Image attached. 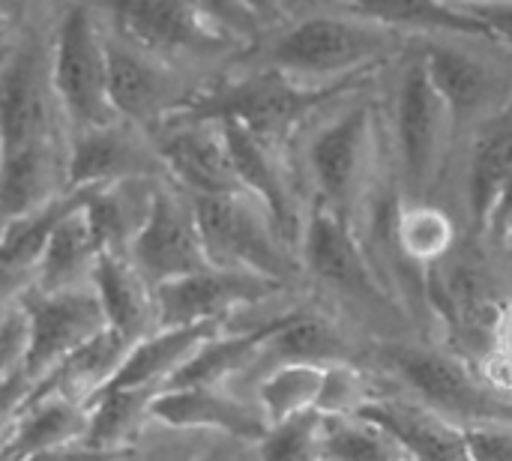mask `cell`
Masks as SVG:
<instances>
[{
    "label": "cell",
    "mask_w": 512,
    "mask_h": 461,
    "mask_svg": "<svg viewBox=\"0 0 512 461\" xmlns=\"http://www.w3.org/2000/svg\"><path fill=\"white\" fill-rule=\"evenodd\" d=\"M372 366L393 384V393L459 429L512 423L510 393L495 390L465 357L441 342H378Z\"/></svg>",
    "instance_id": "1"
},
{
    "label": "cell",
    "mask_w": 512,
    "mask_h": 461,
    "mask_svg": "<svg viewBox=\"0 0 512 461\" xmlns=\"http://www.w3.org/2000/svg\"><path fill=\"white\" fill-rule=\"evenodd\" d=\"M351 84L354 78L336 84H300L273 69H261L186 93L165 123H234L258 141L282 150V144L315 111L330 105L339 93H348Z\"/></svg>",
    "instance_id": "2"
},
{
    "label": "cell",
    "mask_w": 512,
    "mask_h": 461,
    "mask_svg": "<svg viewBox=\"0 0 512 461\" xmlns=\"http://www.w3.org/2000/svg\"><path fill=\"white\" fill-rule=\"evenodd\" d=\"M375 162V108L363 102L330 117L306 144V171L315 189L312 204L327 207L357 231L363 213L375 201Z\"/></svg>",
    "instance_id": "3"
},
{
    "label": "cell",
    "mask_w": 512,
    "mask_h": 461,
    "mask_svg": "<svg viewBox=\"0 0 512 461\" xmlns=\"http://www.w3.org/2000/svg\"><path fill=\"white\" fill-rule=\"evenodd\" d=\"M300 276L312 279L321 291L348 300L372 315L405 309L375 267L360 234L321 204H309L297 240Z\"/></svg>",
    "instance_id": "4"
},
{
    "label": "cell",
    "mask_w": 512,
    "mask_h": 461,
    "mask_svg": "<svg viewBox=\"0 0 512 461\" xmlns=\"http://www.w3.org/2000/svg\"><path fill=\"white\" fill-rule=\"evenodd\" d=\"M204 255L213 267L249 270L285 288L300 279L297 252L279 237L267 213L249 195L189 198Z\"/></svg>",
    "instance_id": "5"
},
{
    "label": "cell",
    "mask_w": 512,
    "mask_h": 461,
    "mask_svg": "<svg viewBox=\"0 0 512 461\" xmlns=\"http://www.w3.org/2000/svg\"><path fill=\"white\" fill-rule=\"evenodd\" d=\"M396 45V33L369 21L312 15L285 30L270 48L273 72L300 84H336L357 78Z\"/></svg>",
    "instance_id": "6"
},
{
    "label": "cell",
    "mask_w": 512,
    "mask_h": 461,
    "mask_svg": "<svg viewBox=\"0 0 512 461\" xmlns=\"http://www.w3.org/2000/svg\"><path fill=\"white\" fill-rule=\"evenodd\" d=\"M450 114L435 93L423 60H411L396 87L393 138L402 201H435L453 141Z\"/></svg>",
    "instance_id": "7"
},
{
    "label": "cell",
    "mask_w": 512,
    "mask_h": 461,
    "mask_svg": "<svg viewBox=\"0 0 512 461\" xmlns=\"http://www.w3.org/2000/svg\"><path fill=\"white\" fill-rule=\"evenodd\" d=\"M48 81L57 111L72 132L117 123L105 93V36L81 3H75L60 21Z\"/></svg>",
    "instance_id": "8"
},
{
    "label": "cell",
    "mask_w": 512,
    "mask_h": 461,
    "mask_svg": "<svg viewBox=\"0 0 512 461\" xmlns=\"http://www.w3.org/2000/svg\"><path fill=\"white\" fill-rule=\"evenodd\" d=\"M126 261L150 291L213 267L204 255L189 195H183L168 180L156 183L150 213L135 234Z\"/></svg>",
    "instance_id": "9"
},
{
    "label": "cell",
    "mask_w": 512,
    "mask_h": 461,
    "mask_svg": "<svg viewBox=\"0 0 512 461\" xmlns=\"http://www.w3.org/2000/svg\"><path fill=\"white\" fill-rule=\"evenodd\" d=\"M285 285L255 276L249 270L204 267L153 291L156 330L192 324H228L240 309L261 306L282 297Z\"/></svg>",
    "instance_id": "10"
},
{
    "label": "cell",
    "mask_w": 512,
    "mask_h": 461,
    "mask_svg": "<svg viewBox=\"0 0 512 461\" xmlns=\"http://www.w3.org/2000/svg\"><path fill=\"white\" fill-rule=\"evenodd\" d=\"M510 171L512 132L510 111L486 117L471 141L465 204L471 234L483 249H504L510 237Z\"/></svg>",
    "instance_id": "11"
},
{
    "label": "cell",
    "mask_w": 512,
    "mask_h": 461,
    "mask_svg": "<svg viewBox=\"0 0 512 461\" xmlns=\"http://www.w3.org/2000/svg\"><path fill=\"white\" fill-rule=\"evenodd\" d=\"M57 141V102L48 63L36 45L21 42L0 57V159Z\"/></svg>",
    "instance_id": "12"
},
{
    "label": "cell",
    "mask_w": 512,
    "mask_h": 461,
    "mask_svg": "<svg viewBox=\"0 0 512 461\" xmlns=\"http://www.w3.org/2000/svg\"><path fill=\"white\" fill-rule=\"evenodd\" d=\"M105 9L120 42L153 60L219 54L231 45V39L207 24L189 0H105Z\"/></svg>",
    "instance_id": "13"
},
{
    "label": "cell",
    "mask_w": 512,
    "mask_h": 461,
    "mask_svg": "<svg viewBox=\"0 0 512 461\" xmlns=\"http://www.w3.org/2000/svg\"><path fill=\"white\" fill-rule=\"evenodd\" d=\"M66 192H90L123 180H165L150 135L117 120L69 132L63 159Z\"/></svg>",
    "instance_id": "14"
},
{
    "label": "cell",
    "mask_w": 512,
    "mask_h": 461,
    "mask_svg": "<svg viewBox=\"0 0 512 461\" xmlns=\"http://www.w3.org/2000/svg\"><path fill=\"white\" fill-rule=\"evenodd\" d=\"M21 312L27 321V348H24V375L36 384L51 372L66 354L105 330L93 288H72L57 294L27 291L21 297Z\"/></svg>",
    "instance_id": "15"
},
{
    "label": "cell",
    "mask_w": 512,
    "mask_h": 461,
    "mask_svg": "<svg viewBox=\"0 0 512 461\" xmlns=\"http://www.w3.org/2000/svg\"><path fill=\"white\" fill-rule=\"evenodd\" d=\"M162 174L189 198L240 195L225 135L216 123H165L150 132Z\"/></svg>",
    "instance_id": "16"
},
{
    "label": "cell",
    "mask_w": 512,
    "mask_h": 461,
    "mask_svg": "<svg viewBox=\"0 0 512 461\" xmlns=\"http://www.w3.org/2000/svg\"><path fill=\"white\" fill-rule=\"evenodd\" d=\"M105 93L114 117L147 135L186 99L162 60H153L120 39H105Z\"/></svg>",
    "instance_id": "17"
},
{
    "label": "cell",
    "mask_w": 512,
    "mask_h": 461,
    "mask_svg": "<svg viewBox=\"0 0 512 461\" xmlns=\"http://www.w3.org/2000/svg\"><path fill=\"white\" fill-rule=\"evenodd\" d=\"M216 126L225 135L240 192L249 195L267 213V219L273 222L279 237L297 252L300 228H303L309 207H303V201L297 195V186L282 162V150L258 141L255 135H249L246 129H240L234 123H216Z\"/></svg>",
    "instance_id": "18"
},
{
    "label": "cell",
    "mask_w": 512,
    "mask_h": 461,
    "mask_svg": "<svg viewBox=\"0 0 512 461\" xmlns=\"http://www.w3.org/2000/svg\"><path fill=\"white\" fill-rule=\"evenodd\" d=\"M150 423L174 432H210L225 441L255 447L267 423L255 402L243 399L231 384L219 387H174L153 399Z\"/></svg>",
    "instance_id": "19"
},
{
    "label": "cell",
    "mask_w": 512,
    "mask_h": 461,
    "mask_svg": "<svg viewBox=\"0 0 512 461\" xmlns=\"http://www.w3.org/2000/svg\"><path fill=\"white\" fill-rule=\"evenodd\" d=\"M420 60L450 114L453 132H459L471 120L483 123L486 117L507 108L504 78L480 57L453 45H432Z\"/></svg>",
    "instance_id": "20"
},
{
    "label": "cell",
    "mask_w": 512,
    "mask_h": 461,
    "mask_svg": "<svg viewBox=\"0 0 512 461\" xmlns=\"http://www.w3.org/2000/svg\"><path fill=\"white\" fill-rule=\"evenodd\" d=\"M336 363H360V351L339 321L312 309H291L279 315L276 327L261 342L252 372H267L276 366L327 369Z\"/></svg>",
    "instance_id": "21"
},
{
    "label": "cell",
    "mask_w": 512,
    "mask_h": 461,
    "mask_svg": "<svg viewBox=\"0 0 512 461\" xmlns=\"http://www.w3.org/2000/svg\"><path fill=\"white\" fill-rule=\"evenodd\" d=\"M129 348L132 345L123 336L111 333V330L96 333L93 339H87L72 354H66L51 372H45L33 384L27 405L39 402V399H66V402H75V405L87 408L114 381L123 357L129 354Z\"/></svg>",
    "instance_id": "22"
},
{
    "label": "cell",
    "mask_w": 512,
    "mask_h": 461,
    "mask_svg": "<svg viewBox=\"0 0 512 461\" xmlns=\"http://www.w3.org/2000/svg\"><path fill=\"white\" fill-rule=\"evenodd\" d=\"M360 417L384 426L411 461H468L459 426L429 414L393 390L381 387L378 396L360 411Z\"/></svg>",
    "instance_id": "23"
},
{
    "label": "cell",
    "mask_w": 512,
    "mask_h": 461,
    "mask_svg": "<svg viewBox=\"0 0 512 461\" xmlns=\"http://www.w3.org/2000/svg\"><path fill=\"white\" fill-rule=\"evenodd\" d=\"M90 288L99 303L105 330L123 336L129 345H135L138 339L156 330L153 291L138 279V273L129 267L126 258L99 255Z\"/></svg>",
    "instance_id": "24"
},
{
    "label": "cell",
    "mask_w": 512,
    "mask_h": 461,
    "mask_svg": "<svg viewBox=\"0 0 512 461\" xmlns=\"http://www.w3.org/2000/svg\"><path fill=\"white\" fill-rule=\"evenodd\" d=\"M99 261V249L84 219V198L54 225L36 264H33V291L57 294L72 288H87Z\"/></svg>",
    "instance_id": "25"
},
{
    "label": "cell",
    "mask_w": 512,
    "mask_h": 461,
    "mask_svg": "<svg viewBox=\"0 0 512 461\" xmlns=\"http://www.w3.org/2000/svg\"><path fill=\"white\" fill-rule=\"evenodd\" d=\"M156 183L159 180H123L84 192V219L99 255L126 258L135 234L150 213Z\"/></svg>",
    "instance_id": "26"
},
{
    "label": "cell",
    "mask_w": 512,
    "mask_h": 461,
    "mask_svg": "<svg viewBox=\"0 0 512 461\" xmlns=\"http://www.w3.org/2000/svg\"><path fill=\"white\" fill-rule=\"evenodd\" d=\"M225 324H192V327H159L150 336L138 339L123 357L114 381L108 387H144L159 390L168 378Z\"/></svg>",
    "instance_id": "27"
},
{
    "label": "cell",
    "mask_w": 512,
    "mask_h": 461,
    "mask_svg": "<svg viewBox=\"0 0 512 461\" xmlns=\"http://www.w3.org/2000/svg\"><path fill=\"white\" fill-rule=\"evenodd\" d=\"M360 12L369 24H378L384 30H432V33H453V36H471L483 42H495L501 48L510 45L504 33H498L483 18L450 6L447 0H339Z\"/></svg>",
    "instance_id": "28"
},
{
    "label": "cell",
    "mask_w": 512,
    "mask_h": 461,
    "mask_svg": "<svg viewBox=\"0 0 512 461\" xmlns=\"http://www.w3.org/2000/svg\"><path fill=\"white\" fill-rule=\"evenodd\" d=\"M282 315V312H279ZM279 315L249 327V330H219L210 336L171 378L162 390L174 387H219V384H234L243 372H252V363L258 357L261 342L270 336L276 327Z\"/></svg>",
    "instance_id": "29"
},
{
    "label": "cell",
    "mask_w": 512,
    "mask_h": 461,
    "mask_svg": "<svg viewBox=\"0 0 512 461\" xmlns=\"http://www.w3.org/2000/svg\"><path fill=\"white\" fill-rule=\"evenodd\" d=\"M159 390L144 387H105L87 405L84 423V444L96 450L126 453L141 438L144 426L150 423V408Z\"/></svg>",
    "instance_id": "30"
},
{
    "label": "cell",
    "mask_w": 512,
    "mask_h": 461,
    "mask_svg": "<svg viewBox=\"0 0 512 461\" xmlns=\"http://www.w3.org/2000/svg\"><path fill=\"white\" fill-rule=\"evenodd\" d=\"M84 423H87V408L75 402H66V399L30 402L24 414L18 417L0 456L6 461H21L51 447L75 444L84 438Z\"/></svg>",
    "instance_id": "31"
},
{
    "label": "cell",
    "mask_w": 512,
    "mask_h": 461,
    "mask_svg": "<svg viewBox=\"0 0 512 461\" xmlns=\"http://www.w3.org/2000/svg\"><path fill=\"white\" fill-rule=\"evenodd\" d=\"M324 369L321 366H276L261 372L255 384V405L267 426L315 411Z\"/></svg>",
    "instance_id": "32"
},
{
    "label": "cell",
    "mask_w": 512,
    "mask_h": 461,
    "mask_svg": "<svg viewBox=\"0 0 512 461\" xmlns=\"http://www.w3.org/2000/svg\"><path fill=\"white\" fill-rule=\"evenodd\" d=\"M324 461H411L402 444L366 417H321Z\"/></svg>",
    "instance_id": "33"
},
{
    "label": "cell",
    "mask_w": 512,
    "mask_h": 461,
    "mask_svg": "<svg viewBox=\"0 0 512 461\" xmlns=\"http://www.w3.org/2000/svg\"><path fill=\"white\" fill-rule=\"evenodd\" d=\"M81 198H84V192H63L54 201L6 222L0 228V267L33 273V264H36L48 234Z\"/></svg>",
    "instance_id": "34"
},
{
    "label": "cell",
    "mask_w": 512,
    "mask_h": 461,
    "mask_svg": "<svg viewBox=\"0 0 512 461\" xmlns=\"http://www.w3.org/2000/svg\"><path fill=\"white\" fill-rule=\"evenodd\" d=\"M378 390L375 372L363 363H336L324 369L315 411L321 417H357L378 396Z\"/></svg>",
    "instance_id": "35"
},
{
    "label": "cell",
    "mask_w": 512,
    "mask_h": 461,
    "mask_svg": "<svg viewBox=\"0 0 512 461\" xmlns=\"http://www.w3.org/2000/svg\"><path fill=\"white\" fill-rule=\"evenodd\" d=\"M255 461H324L321 414L309 411L267 426V432L255 444Z\"/></svg>",
    "instance_id": "36"
},
{
    "label": "cell",
    "mask_w": 512,
    "mask_h": 461,
    "mask_svg": "<svg viewBox=\"0 0 512 461\" xmlns=\"http://www.w3.org/2000/svg\"><path fill=\"white\" fill-rule=\"evenodd\" d=\"M189 3L198 9V15L207 24H213L219 33H225L231 42L255 39L261 30V18L246 0H189Z\"/></svg>",
    "instance_id": "37"
},
{
    "label": "cell",
    "mask_w": 512,
    "mask_h": 461,
    "mask_svg": "<svg viewBox=\"0 0 512 461\" xmlns=\"http://www.w3.org/2000/svg\"><path fill=\"white\" fill-rule=\"evenodd\" d=\"M468 461H512V423H480L462 429Z\"/></svg>",
    "instance_id": "38"
},
{
    "label": "cell",
    "mask_w": 512,
    "mask_h": 461,
    "mask_svg": "<svg viewBox=\"0 0 512 461\" xmlns=\"http://www.w3.org/2000/svg\"><path fill=\"white\" fill-rule=\"evenodd\" d=\"M27 348V321L21 312V300L0 315V378L21 369Z\"/></svg>",
    "instance_id": "39"
},
{
    "label": "cell",
    "mask_w": 512,
    "mask_h": 461,
    "mask_svg": "<svg viewBox=\"0 0 512 461\" xmlns=\"http://www.w3.org/2000/svg\"><path fill=\"white\" fill-rule=\"evenodd\" d=\"M132 459V450L126 453H114V450H96V447H87L84 441H75V444H63V447H51V450H42V453H33L21 461H126Z\"/></svg>",
    "instance_id": "40"
},
{
    "label": "cell",
    "mask_w": 512,
    "mask_h": 461,
    "mask_svg": "<svg viewBox=\"0 0 512 461\" xmlns=\"http://www.w3.org/2000/svg\"><path fill=\"white\" fill-rule=\"evenodd\" d=\"M33 285V273H21V270H6L0 267V315L6 309H12Z\"/></svg>",
    "instance_id": "41"
},
{
    "label": "cell",
    "mask_w": 512,
    "mask_h": 461,
    "mask_svg": "<svg viewBox=\"0 0 512 461\" xmlns=\"http://www.w3.org/2000/svg\"><path fill=\"white\" fill-rule=\"evenodd\" d=\"M237 447H243V444H234V441H222V444H213V447H207L204 453H195L189 461H237Z\"/></svg>",
    "instance_id": "42"
},
{
    "label": "cell",
    "mask_w": 512,
    "mask_h": 461,
    "mask_svg": "<svg viewBox=\"0 0 512 461\" xmlns=\"http://www.w3.org/2000/svg\"><path fill=\"white\" fill-rule=\"evenodd\" d=\"M30 0H0V21H15Z\"/></svg>",
    "instance_id": "43"
},
{
    "label": "cell",
    "mask_w": 512,
    "mask_h": 461,
    "mask_svg": "<svg viewBox=\"0 0 512 461\" xmlns=\"http://www.w3.org/2000/svg\"><path fill=\"white\" fill-rule=\"evenodd\" d=\"M450 6L456 9H465V12H477V9H486V6H495V3H510V0H447Z\"/></svg>",
    "instance_id": "44"
},
{
    "label": "cell",
    "mask_w": 512,
    "mask_h": 461,
    "mask_svg": "<svg viewBox=\"0 0 512 461\" xmlns=\"http://www.w3.org/2000/svg\"><path fill=\"white\" fill-rule=\"evenodd\" d=\"M246 3L258 12V18H267L273 12H279V3L276 0H246Z\"/></svg>",
    "instance_id": "45"
},
{
    "label": "cell",
    "mask_w": 512,
    "mask_h": 461,
    "mask_svg": "<svg viewBox=\"0 0 512 461\" xmlns=\"http://www.w3.org/2000/svg\"><path fill=\"white\" fill-rule=\"evenodd\" d=\"M192 456H195V453H189V456H168V459H153V461H189ZM126 461H129V459H126Z\"/></svg>",
    "instance_id": "46"
},
{
    "label": "cell",
    "mask_w": 512,
    "mask_h": 461,
    "mask_svg": "<svg viewBox=\"0 0 512 461\" xmlns=\"http://www.w3.org/2000/svg\"><path fill=\"white\" fill-rule=\"evenodd\" d=\"M276 3H279V6H282V3H291V0H276Z\"/></svg>",
    "instance_id": "47"
}]
</instances>
